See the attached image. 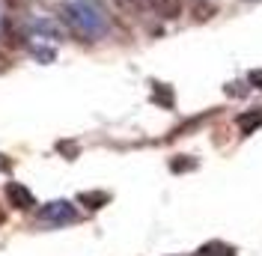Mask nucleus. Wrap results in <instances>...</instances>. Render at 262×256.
I'll return each mask as SVG.
<instances>
[{
    "label": "nucleus",
    "instance_id": "obj_6",
    "mask_svg": "<svg viewBox=\"0 0 262 256\" xmlns=\"http://www.w3.org/2000/svg\"><path fill=\"white\" fill-rule=\"evenodd\" d=\"M235 125L242 128V134H253V131L262 125V108H256V111H245L238 119H235Z\"/></svg>",
    "mask_w": 262,
    "mask_h": 256
},
{
    "label": "nucleus",
    "instance_id": "obj_4",
    "mask_svg": "<svg viewBox=\"0 0 262 256\" xmlns=\"http://www.w3.org/2000/svg\"><path fill=\"white\" fill-rule=\"evenodd\" d=\"M6 197H9V203H12L15 208H24V211L36 206V197H33V194L27 191L24 185H18V182H12V185H6Z\"/></svg>",
    "mask_w": 262,
    "mask_h": 256
},
{
    "label": "nucleus",
    "instance_id": "obj_15",
    "mask_svg": "<svg viewBox=\"0 0 262 256\" xmlns=\"http://www.w3.org/2000/svg\"><path fill=\"white\" fill-rule=\"evenodd\" d=\"M0 221H3V215H0Z\"/></svg>",
    "mask_w": 262,
    "mask_h": 256
},
{
    "label": "nucleus",
    "instance_id": "obj_14",
    "mask_svg": "<svg viewBox=\"0 0 262 256\" xmlns=\"http://www.w3.org/2000/svg\"><path fill=\"white\" fill-rule=\"evenodd\" d=\"M3 158V155H0ZM0 170H9V161H0Z\"/></svg>",
    "mask_w": 262,
    "mask_h": 256
},
{
    "label": "nucleus",
    "instance_id": "obj_7",
    "mask_svg": "<svg viewBox=\"0 0 262 256\" xmlns=\"http://www.w3.org/2000/svg\"><path fill=\"white\" fill-rule=\"evenodd\" d=\"M196 256H235V247H229L224 241H206V244L196 250Z\"/></svg>",
    "mask_w": 262,
    "mask_h": 256
},
{
    "label": "nucleus",
    "instance_id": "obj_3",
    "mask_svg": "<svg viewBox=\"0 0 262 256\" xmlns=\"http://www.w3.org/2000/svg\"><path fill=\"white\" fill-rule=\"evenodd\" d=\"M30 33L36 39H45V42H60L63 39V30L51 18H30Z\"/></svg>",
    "mask_w": 262,
    "mask_h": 256
},
{
    "label": "nucleus",
    "instance_id": "obj_10",
    "mask_svg": "<svg viewBox=\"0 0 262 256\" xmlns=\"http://www.w3.org/2000/svg\"><path fill=\"white\" fill-rule=\"evenodd\" d=\"M155 101H161V104H173V90H167L164 83H155Z\"/></svg>",
    "mask_w": 262,
    "mask_h": 256
},
{
    "label": "nucleus",
    "instance_id": "obj_1",
    "mask_svg": "<svg viewBox=\"0 0 262 256\" xmlns=\"http://www.w3.org/2000/svg\"><path fill=\"white\" fill-rule=\"evenodd\" d=\"M63 21L86 42H96L111 30V15L101 0H69L63 6Z\"/></svg>",
    "mask_w": 262,
    "mask_h": 256
},
{
    "label": "nucleus",
    "instance_id": "obj_2",
    "mask_svg": "<svg viewBox=\"0 0 262 256\" xmlns=\"http://www.w3.org/2000/svg\"><path fill=\"white\" fill-rule=\"evenodd\" d=\"M39 221H45L51 226H66V224H75L78 221V211L69 200H54L48 206L39 211Z\"/></svg>",
    "mask_w": 262,
    "mask_h": 256
},
{
    "label": "nucleus",
    "instance_id": "obj_5",
    "mask_svg": "<svg viewBox=\"0 0 262 256\" xmlns=\"http://www.w3.org/2000/svg\"><path fill=\"white\" fill-rule=\"evenodd\" d=\"M27 48H30V54L39 60V63H54V57H57L54 45L45 42V39H36V36H33V42H27Z\"/></svg>",
    "mask_w": 262,
    "mask_h": 256
},
{
    "label": "nucleus",
    "instance_id": "obj_13",
    "mask_svg": "<svg viewBox=\"0 0 262 256\" xmlns=\"http://www.w3.org/2000/svg\"><path fill=\"white\" fill-rule=\"evenodd\" d=\"M227 93H229V96H245V93H247V87H245V83H229V87H227Z\"/></svg>",
    "mask_w": 262,
    "mask_h": 256
},
{
    "label": "nucleus",
    "instance_id": "obj_11",
    "mask_svg": "<svg viewBox=\"0 0 262 256\" xmlns=\"http://www.w3.org/2000/svg\"><path fill=\"white\" fill-rule=\"evenodd\" d=\"M182 158H185V155H182ZM173 161V164H170V167H173V173H182V170H194V167H196V161L194 158H191V161Z\"/></svg>",
    "mask_w": 262,
    "mask_h": 256
},
{
    "label": "nucleus",
    "instance_id": "obj_12",
    "mask_svg": "<svg viewBox=\"0 0 262 256\" xmlns=\"http://www.w3.org/2000/svg\"><path fill=\"white\" fill-rule=\"evenodd\" d=\"M247 83L256 87V90H262V69H253V72L247 75Z\"/></svg>",
    "mask_w": 262,
    "mask_h": 256
},
{
    "label": "nucleus",
    "instance_id": "obj_9",
    "mask_svg": "<svg viewBox=\"0 0 262 256\" xmlns=\"http://www.w3.org/2000/svg\"><path fill=\"white\" fill-rule=\"evenodd\" d=\"M111 197L107 194H98V191H86V194H81V203H86L90 208H101L104 203H107Z\"/></svg>",
    "mask_w": 262,
    "mask_h": 256
},
{
    "label": "nucleus",
    "instance_id": "obj_8",
    "mask_svg": "<svg viewBox=\"0 0 262 256\" xmlns=\"http://www.w3.org/2000/svg\"><path fill=\"white\" fill-rule=\"evenodd\" d=\"M152 6H155L164 18H176L179 15V0H152Z\"/></svg>",
    "mask_w": 262,
    "mask_h": 256
}]
</instances>
